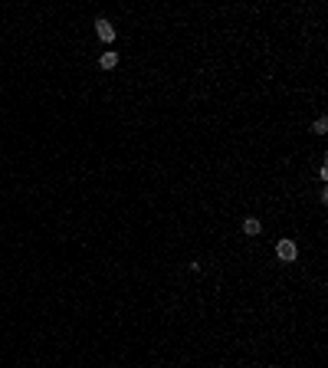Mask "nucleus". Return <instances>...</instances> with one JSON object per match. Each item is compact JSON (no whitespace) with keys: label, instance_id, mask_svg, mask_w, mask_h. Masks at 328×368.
<instances>
[{"label":"nucleus","instance_id":"f257e3e1","mask_svg":"<svg viewBox=\"0 0 328 368\" xmlns=\"http://www.w3.org/2000/svg\"><path fill=\"white\" fill-rule=\"evenodd\" d=\"M276 257L282 260V263H292V260L299 257V246L292 244V240H279L276 244Z\"/></svg>","mask_w":328,"mask_h":368},{"label":"nucleus","instance_id":"f03ea898","mask_svg":"<svg viewBox=\"0 0 328 368\" xmlns=\"http://www.w3.org/2000/svg\"><path fill=\"white\" fill-rule=\"evenodd\" d=\"M96 33H98V40L102 43H115V27H112L105 17H98L96 20Z\"/></svg>","mask_w":328,"mask_h":368},{"label":"nucleus","instance_id":"7ed1b4c3","mask_svg":"<svg viewBox=\"0 0 328 368\" xmlns=\"http://www.w3.org/2000/svg\"><path fill=\"white\" fill-rule=\"evenodd\" d=\"M260 230H262V224L256 217H246L243 220V233H246V237H260Z\"/></svg>","mask_w":328,"mask_h":368},{"label":"nucleus","instance_id":"20e7f679","mask_svg":"<svg viewBox=\"0 0 328 368\" xmlns=\"http://www.w3.org/2000/svg\"><path fill=\"white\" fill-rule=\"evenodd\" d=\"M98 66L102 69H115L118 66V53H102L98 56Z\"/></svg>","mask_w":328,"mask_h":368},{"label":"nucleus","instance_id":"39448f33","mask_svg":"<svg viewBox=\"0 0 328 368\" xmlns=\"http://www.w3.org/2000/svg\"><path fill=\"white\" fill-rule=\"evenodd\" d=\"M312 132H315V135H325V132H328V119H325V115H322V119H315Z\"/></svg>","mask_w":328,"mask_h":368},{"label":"nucleus","instance_id":"423d86ee","mask_svg":"<svg viewBox=\"0 0 328 368\" xmlns=\"http://www.w3.org/2000/svg\"><path fill=\"white\" fill-rule=\"evenodd\" d=\"M220 368H227V365H220Z\"/></svg>","mask_w":328,"mask_h":368}]
</instances>
